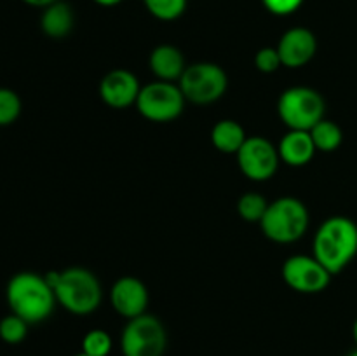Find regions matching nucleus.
<instances>
[{"label": "nucleus", "mask_w": 357, "mask_h": 356, "mask_svg": "<svg viewBox=\"0 0 357 356\" xmlns=\"http://www.w3.org/2000/svg\"><path fill=\"white\" fill-rule=\"evenodd\" d=\"M112 351V337L101 328L89 330L82 339V353L89 356H108Z\"/></svg>", "instance_id": "nucleus-22"}, {"label": "nucleus", "mask_w": 357, "mask_h": 356, "mask_svg": "<svg viewBox=\"0 0 357 356\" xmlns=\"http://www.w3.org/2000/svg\"><path fill=\"white\" fill-rule=\"evenodd\" d=\"M110 300L122 318L132 320L145 314L149 306V290L135 276H122L112 286Z\"/></svg>", "instance_id": "nucleus-12"}, {"label": "nucleus", "mask_w": 357, "mask_h": 356, "mask_svg": "<svg viewBox=\"0 0 357 356\" xmlns=\"http://www.w3.org/2000/svg\"><path fill=\"white\" fill-rule=\"evenodd\" d=\"M73 23H75V16H73L72 7L61 0L45 7L40 16L42 31L51 38H65L72 31Z\"/></svg>", "instance_id": "nucleus-16"}, {"label": "nucleus", "mask_w": 357, "mask_h": 356, "mask_svg": "<svg viewBox=\"0 0 357 356\" xmlns=\"http://www.w3.org/2000/svg\"><path fill=\"white\" fill-rule=\"evenodd\" d=\"M267 208L268 201L261 194H257V192H246V194L241 195L239 201H237V213H239L241 218L246 220V222L260 223V220L264 218Z\"/></svg>", "instance_id": "nucleus-19"}, {"label": "nucleus", "mask_w": 357, "mask_h": 356, "mask_svg": "<svg viewBox=\"0 0 357 356\" xmlns=\"http://www.w3.org/2000/svg\"><path fill=\"white\" fill-rule=\"evenodd\" d=\"M331 272L317 260L307 255H293L282 265V279L298 293H321L330 286Z\"/></svg>", "instance_id": "nucleus-10"}, {"label": "nucleus", "mask_w": 357, "mask_h": 356, "mask_svg": "<svg viewBox=\"0 0 357 356\" xmlns=\"http://www.w3.org/2000/svg\"><path fill=\"white\" fill-rule=\"evenodd\" d=\"M309 133L312 136L316 150H321V152H335L344 140L340 126L328 119H321L312 129H309Z\"/></svg>", "instance_id": "nucleus-18"}, {"label": "nucleus", "mask_w": 357, "mask_h": 356, "mask_svg": "<svg viewBox=\"0 0 357 356\" xmlns=\"http://www.w3.org/2000/svg\"><path fill=\"white\" fill-rule=\"evenodd\" d=\"M93 2H96L98 6H103V7H114L117 6V3H121L122 0H93Z\"/></svg>", "instance_id": "nucleus-27"}, {"label": "nucleus", "mask_w": 357, "mask_h": 356, "mask_svg": "<svg viewBox=\"0 0 357 356\" xmlns=\"http://www.w3.org/2000/svg\"><path fill=\"white\" fill-rule=\"evenodd\" d=\"M139 89H142V86H139L138 77L124 68L112 70L100 82L101 100L108 107L117 108V110L136 105Z\"/></svg>", "instance_id": "nucleus-11"}, {"label": "nucleus", "mask_w": 357, "mask_h": 356, "mask_svg": "<svg viewBox=\"0 0 357 356\" xmlns=\"http://www.w3.org/2000/svg\"><path fill=\"white\" fill-rule=\"evenodd\" d=\"M167 348V332L162 321L152 314L128 320L121 335L124 356H162Z\"/></svg>", "instance_id": "nucleus-6"}, {"label": "nucleus", "mask_w": 357, "mask_h": 356, "mask_svg": "<svg viewBox=\"0 0 357 356\" xmlns=\"http://www.w3.org/2000/svg\"><path fill=\"white\" fill-rule=\"evenodd\" d=\"M75 356H89V355H86V353H79V355H75Z\"/></svg>", "instance_id": "nucleus-30"}, {"label": "nucleus", "mask_w": 357, "mask_h": 356, "mask_svg": "<svg viewBox=\"0 0 357 356\" xmlns=\"http://www.w3.org/2000/svg\"><path fill=\"white\" fill-rule=\"evenodd\" d=\"M185 100L195 105H208L218 101L225 94L229 79L225 70L216 63L201 61L188 65L178 80Z\"/></svg>", "instance_id": "nucleus-7"}, {"label": "nucleus", "mask_w": 357, "mask_h": 356, "mask_svg": "<svg viewBox=\"0 0 357 356\" xmlns=\"http://www.w3.org/2000/svg\"><path fill=\"white\" fill-rule=\"evenodd\" d=\"M149 66L157 79L166 80V82L180 80L185 68H187L181 51L171 44L157 45V47L150 52Z\"/></svg>", "instance_id": "nucleus-15"}, {"label": "nucleus", "mask_w": 357, "mask_h": 356, "mask_svg": "<svg viewBox=\"0 0 357 356\" xmlns=\"http://www.w3.org/2000/svg\"><path fill=\"white\" fill-rule=\"evenodd\" d=\"M349 356H357V349H356V351H352L351 355H349Z\"/></svg>", "instance_id": "nucleus-29"}, {"label": "nucleus", "mask_w": 357, "mask_h": 356, "mask_svg": "<svg viewBox=\"0 0 357 356\" xmlns=\"http://www.w3.org/2000/svg\"><path fill=\"white\" fill-rule=\"evenodd\" d=\"M312 250L331 274H338L357 255V223L349 216H330L317 229Z\"/></svg>", "instance_id": "nucleus-3"}, {"label": "nucleus", "mask_w": 357, "mask_h": 356, "mask_svg": "<svg viewBox=\"0 0 357 356\" xmlns=\"http://www.w3.org/2000/svg\"><path fill=\"white\" fill-rule=\"evenodd\" d=\"M146 10L160 21H174L187 9V0H143Z\"/></svg>", "instance_id": "nucleus-20"}, {"label": "nucleus", "mask_w": 357, "mask_h": 356, "mask_svg": "<svg viewBox=\"0 0 357 356\" xmlns=\"http://www.w3.org/2000/svg\"><path fill=\"white\" fill-rule=\"evenodd\" d=\"M236 156L244 177L253 181L271 180L281 164L278 147L264 136H248Z\"/></svg>", "instance_id": "nucleus-9"}, {"label": "nucleus", "mask_w": 357, "mask_h": 356, "mask_svg": "<svg viewBox=\"0 0 357 356\" xmlns=\"http://www.w3.org/2000/svg\"><path fill=\"white\" fill-rule=\"evenodd\" d=\"M278 152L281 157V163H286L293 168H300L309 164L317 150L309 131L289 129L279 142Z\"/></svg>", "instance_id": "nucleus-14"}, {"label": "nucleus", "mask_w": 357, "mask_h": 356, "mask_svg": "<svg viewBox=\"0 0 357 356\" xmlns=\"http://www.w3.org/2000/svg\"><path fill=\"white\" fill-rule=\"evenodd\" d=\"M185 96L180 86L166 80H155L142 86L136 100V108L152 122H171L183 112Z\"/></svg>", "instance_id": "nucleus-8"}, {"label": "nucleus", "mask_w": 357, "mask_h": 356, "mask_svg": "<svg viewBox=\"0 0 357 356\" xmlns=\"http://www.w3.org/2000/svg\"><path fill=\"white\" fill-rule=\"evenodd\" d=\"M21 114V100L16 91L9 87H0V126H9L16 122Z\"/></svg>", "instance_id": "nucleus-23"}, {"label": "nucleus", "mask_w": 357, "mask_h": 356, "mask_svg": "<svg viewBox=\"0 0 357 356\" xmlns=\"http://www.w3.org/2000/svg\"><path fill=\"white\" fill-rule=\"evenodd\" d=\"M261 3L275 16H289L302 7L303 0H261Z\"/></svg>", "instance_id": "nucleus-25"}, {"label": "nucleus", "mask_w": 357, "mask_h": 356, "mask_svg": "<svg viewBox=\"0 0 357 356\" xmlns=\"http://www.w3.org/2000/svg\"><path fill=\"white\" fill-rule=\"evenodd\" d=\"M278 52L281 56L282 66H288V68L305 66L317 52L316 35L309 28H289L279 40Z\"/></svg>", "instance_id": "nucleus-13"}, {"label": "nucleus", "mask_w": 357, "mask_h": 356, "mask_svg": "<svg viewBox=\"0 0 357 356\" xmlns=\"http://www.w3.org/2000/svg\"><path fill=\"white\" fill-rule=\"evenodd\" d=\"M352 337H354V341H356V344H357V318H356V321H354V327H352Z\"/></svg>", "instance_id": "nucleus-28"}, {"label": "nucleus", "mask_w": 357, "mask_h": 356, "mask_svg": "<svg viewBox=\"0 0 357 356\" xmlns=\"http://www.w3.org/2000/svg\"><path fill=\"white\" fill-rule=\"evenodd\" d=\"M255 65L261 73H274L282 66L278 47H261L255 56Z\"/></svg>", "instance_id": "nucleus-24"}, {"label": "nucleus", "mask_w": 357, "mask_h": 356, "mask_svg": "<svg viewBox=\"0 0 357 356\" xmlns=\"http://www.w3.org/2000/svg\"><path fill=\"white\" fill-rule=\"evenodd\" d=\"M323 96L312 87L295 86L282 91L278 100V114L289 129L309 131L324 119Z\"/></svg>", "instance_id": "nucleus-5"}, {"label": "nucleus", "mask_w": 357, "mask_h": 356, "mask_svg": "<svg viewBox=\"0 0 357 356\" xmlns=\"http://www.w3.org/2000/svg\"><path fill=\"white\" fill-rule=\"evenodd\" d=\"M248 140L243 126L232 119H222L211 129V142L222 154H237Z\"/></svg>", "instance_id": "nucleus-17"}, {"label": "nucleus", "mask_w": 357, "mask_h": 356, "mask_svg": "<svg viewBox=\"0 0 357 356\" xmlns=\"http://www.w3.org/2000/svg\"><path fill=\"white\" fill-rule=\"evenodd\" d=\"M24 3H28V6L31 7H42V9H45L47 6H51V3L58 2V0H23Z\"/></svg>", "instance_id": "nucleus-26"}, {"label": "nucleus", "mask_w": 357, "mask_h": 356, "mask_svg": "<svg viewBox=\"0 0 357 356\" xmlns=\"http://www.w3.org/2000/svg\"><path fill=\"white\" fill-rule=\"evenodd\" d=\"M6 299L10 313L23 318L28 325L47 320L58 304L54 292L45 281V276L30 271L17 272L9 279Z\"/></svg>", "instance_id": "nucleus-1"}, {"label": "nucleus", "mask_w": 357, "mask_h": 356, "mask_svg": "<svg viewBox=\"0 0 357 356\" xmlns=\"http://www.w3.org/2000/svg\"><path fill=\"white\" fill-rule=\"evenodd\" d=\"M309 209L305 202L296 198H279L268 202L264 218L260 220L261 232L267 239L279 244L295 243L309 229Z\"/></svg>", "instance_id": "nucleus-4"}, {"label": "nucleus", "mask_w": 357, "mask_h": 356, "mask_svg": "<svg viewBox=\"0 0 357 356\" xmlns=\"http://www.w3.org/2000/svg\"><path fill=\"white\" fill-rule=\"evenodd\" d=\"M28 323L16 314H7L0 320V339L7 344H20L26 339Z\"/></svg>", "instance_id": "nucleus-21"}, {"label": "nucleus", "mask_w": 357, "mask_h": 356, "mask_svg": "<svg viewBox=\"0 0 357 356\" xmlns=\"http://www.w3.org/2000/svg\"><path fill=\"white\" fill-rule=\"evenodd\" d=\"M45 281L54 292L56 302L77 316L94 313L103 299V290L98 278L84 267L51 271L45 274Z\"/></svg>", "instance_id": "nucleus-2"}]
</instances>
